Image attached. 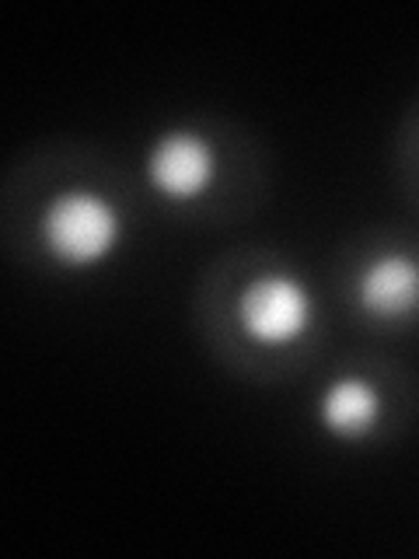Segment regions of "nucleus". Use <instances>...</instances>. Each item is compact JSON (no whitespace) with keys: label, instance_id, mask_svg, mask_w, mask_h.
Returning a JSON list of instances; mask_svg holds the SVG:
<instances>
[{"label":"nucleus","instance_id":"f257e3e1","mask_svg":"<svg viewBox=\"0 0 419 559\" xmlns=\"http://www.w3.org/2000/svg\"><path fill=\"white\" fill-rule=\"evenodd\" d=\"M46 252L70 270H92L122 241V214L95 189L57 192L39 221Z\"/></svg>","mask_w":419,"mask_h":559},{"label":"nucleus","instance_id":"f03ea898","mask_svg":"<svg viewBox=\"0 0 419 559\" xmlns=\"http://www.w3.org/2000/svg\"><path fill=\"white\" fill-rule=\"evenodd\" d=\"M238 325L259 346H290L314 319L311 290L290 273H262L238 294Z\"/></svg>","mask_w":419,"mask_h":559},{"label":"nucleus","instance_id":"7ed1b4c3","mask_svg":"<svg viewBox=\"0 0 419 559\" xmlns=\"http://www.w3.org/2000/svg\"><path fill=\"white\" fill-rule=\"evenodd\" d=\"M147 182L171 203H192L217 179V151L196 130H168L147 151Z\"/></svg>","mask_w":419,"mask_h":559},{"label":"nucleus","instance_id":"20e7f679","mask_svg":"<svg viewBox=\"0 0 419 559\" xmlns=\"http://www.w3.org/2000/svg\"><path fill=\"white\" fill-rule=\"evenodd\" d=\"M357 305L381 322H398L419 308V262L406 252H384L357 276Z\"/></svg>","mask_w":419,"mask_h":559},{"label":"nucleus","instance_id":"39448f33","mask_svg":"<svg viewBox=\"0 0 419 559\" xmlns=\"http://www.w3.org/2000/svg\"><path fill=\"white\" fill-rule=\"evenodd\" d=\"M381 392L371 378L363 374H339L332 378L319 395V424L343 441L367 437L381 424Z\"/></svg>","mask_w":419,"mask_h":559}]
</instances>
